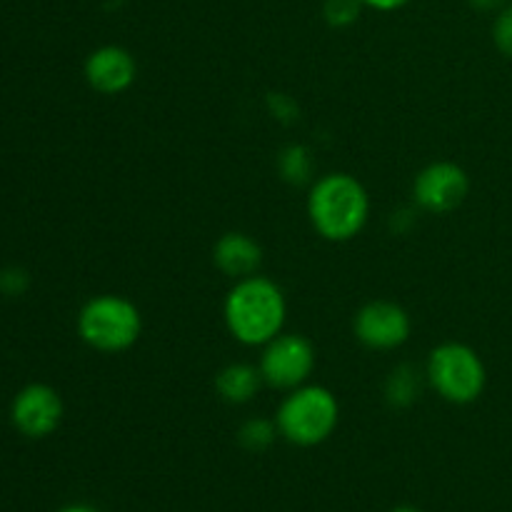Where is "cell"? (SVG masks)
Masks as SVG:
<instances>
[{
  "mask_svg": "<svg viewBox=\"0 0 512 512\" xmlns=\"http://www.w3.org/2000/svg\"><path fill=\"white\" fill-rule=\"evenodd\" d=\"M228 333L248 348H263L283 333L288 318V300L275 280L265 275L235 280L223 303Z\"/></svg>",
  "mask_w": 512,
  "mask_h": 512,
  "instance_id": "cell-1",
  "label": "cell"
},
{
  "mask_svg": "<svg viewBox=\"0 0 512 512\" xmlns=\"http://www.w3.org/2000/svg\"><path fill=\"white\" fill-rule=\"evenodd\" d=\"M308 218L320 238L348 243L358 238L370 218V195L350 173L320 175L308 193Z\"/></svg>",
  "mask_w": 512,
  "mask_h": 512,
  "instance_id": "cell-2",
  "label": "cell"
},
{
  "mask_svg": "<svg viewBox=\"0 0 512 512\" xmlns=\"http://www.w3.org/2000/svg\"><path fill=\"white\" fill-rule=\"evenodd\" d=\"M338 420L340 405L333 390L313 383H305L285 393L283 403L275 413L280 435L298 448H315V445L325 443L338 428Z\"/></svg>",
  "mask_w": 512,
  "mask_h": 512,
  "instance_id": "cell-3",
  "label": "cell"
},
{
  "mask_svg": "<svg viewBox=\"0 0 512 512\" xmlns=\"http://www.w3.org/2000/svg\"><path fill=\"white\" fill-rule=\"evenodd\" d=\"M143 333V315L133 300L115 293L90 298L78 313V335L98 353H125Z\"/></svg>",
  "mask_w": 512,
  "mask_h": 512,
  "instance_id": "cell-4",
  "label": "cell"
},
{
  "mask_svg": "<svg viewBox=\"0 0 512 512\" xmlns=\"http://www.w3.org/2000/svg\"><path fill=\"white\" fill-rule=\"evenodd\" d=\"M425 380L445 403L470 405L483 395L488 385V370L478 350L450 340L430 350L428 363H425Z\"/></svg>",
  "mask_w": 512,
  "mask_h": 512,
  "instance_id": "cell-5",
  "label": "cell"
},
{
  "mask_svg": "<svg viewBox=\"0 0 512 512\" xmlns=\"http://www.w3.org/2000/svg\"><path fill=\"white\" fill-rule=\"evenodd\" d=\"M315 360H318L315 348L305 335L283 330L270 343L263 345L258 368L268 388L290 393V390L308 383L315 370Z\"/></svg>",
  "mask_w": 512,
  "mask_h": 512,
  "instance_id": "cell-6",
  "label": "cell"
},
{
  "mask_svg": "<svg viewBox=\"0 0 512 512\" xmlns=\"http://www.w3.org/2000/svg\"><path fill=\"white\" fill-rule=\"evenodd\" d=\"M470 193V178L463 165L453 160H435L425 165L413 180L415 205L425 213L448 215L465 203Z\"/></svg>",
  "mask_w": 512,
  "mask_h": 512,
  "instance_id": "cell-7",
  "label": "cell"
},
{
  "mask_svg": "<svg viewBox=\"0 0 512 512\" xmlns=\"http://www.w3.org/2000/svg\"><path fill=\"white\" fill-rule=\"evenodd\" d=\"M410 330L413 323L408 310L393 300H370L353 318V333L358 343L375 353L403 348L410 338Z\"/></svg>",
  "mask_w": 512,
  "mask_h": 512,
  "instance_id": "cell-8",
  "label": "cell"
},
{
  "mask_svg": "<svg viewBox=\"0 0 512 512\" xmlns=\"http://www.w3.org/2000/svg\"><path fill=\"white\" fill-rule=\"evenodd\" d=\"M63 398L45 383H30L20 390L10 405V420L15 430L30 440H43L53 435L63 423Z\"/></svg>",
  "mask_w": 512,
  "mask_h": 512,
  "instance_id": "cell-9",
  "label": "cell"
},
{
  "mask_svg": "<svg viewBox=\"0 0 512 512\" xmlns=\"http://www.w3.org/2000/svg\"><path fill=\"white\" fill-rule=\"evenodd\" d=\"M138 78V63L123 45L95 48L85 60V80L100 95H120Z\"/></svg>",
  "mask_w": 512,
  "mask_h": 512,
  "instance_id": "cell-10",
  "label": "cell"
},
{
  "mask_svg": "<svg viewBox=\"0 0 512 512\" xmlns=\"http://www.w3.org/2000/svg\"><path fill=\"white\" fill-rule=\"evenodd\" d=\"M213 263L230 280L250 278V275H258L260 265H263V248L248 233L230 230V233L220 235L215 243Z\"/></svg>",
  "mask_w": 512,
  "mask_h": 512,
  "instance_id": "cell-11",
  "label": "cell"
},
{
  "mask_svg": "<svg viewBox=\"0 0 512 512\" xmlns=\"http://www.w3.org/2000/svg\"><path fill=\"white\" fill-rule=\"evenodd\" d=\"M263 385L265 380L260 368L250 363H230L215 375V390L230 405H245L255 400Z\"/></svg>",
  "mask_w": 512,
  "mask_h": 512,
  "instance_id": "cell-12",
  "label": "cell"
},
{
  "mask_svg": "<svg viewBox=\"0 0 512 512\" xmlns=\"http://www.w3.org/2000/svg\"><path fill=\"white\" fill-rule=\"evenodd\" d=\"M420 373L413 365L403 363L398 368H393V373L385 380V400H388L390 408L405 410L410 405H415V400L420 398Z\"/></svg>",
  "mask_w": 512,
  "mask_h": 512,
  "instance_id": "cell-13",
  "label": "cell"
},
{
  "mask_svg": "<svg viewBox=\"0 0 512 512\" xmlns=\"http://www.w3.org/2000/svg\"><path fill=\"white\" fill-rule=\"evenodd\" d=\"M278 173L288 185H313L315 178V158L308 145L293 143L280 150Z\"/></svg>",
  "mask_w": 512,
  "mask_h": 512,
  "instance_id": "cell-14",
  "label": "cell"
},
{
  "mask_svg": "<svg viewBox=\"0 0 512 512\" xmlns=\"http://www.w3.org/2000/svg\"><path fill=\"white\" fill-rule=\"evenodd\" d=\"M280 435L278 423L268 418H250L240 425L238 430V443L240 448H245L248 453H263L270 445L275 443V438Z\"/></svg>",
  "mask_w": 512,
  "mask_h": 512,
  "instance_id": "cell-15",
  "label": "cell"
},
{
  "mask_svg": "<svg viewBox=\"0 0 512 512\" xmlns=\"http://www.w3.org/2000/svg\"><path fill=\"white\" fill-rule=\"evenodd\" d=\"M363 0H323V20L330 28H350L363 15Z\"/></svg>",
  "mask_w": 512,
  "mask_h": 512,
  "instance_id": "cell-16",
  "label": "cell"
},
{
  "mask_svg": "<svg viewBox=\"0 0 512 512\" xmlns=\"http://www.w3.org/2000/svg\"><path fill=\"white\" fill-rule=\"evenodd\" d=\"M493 43L505 58H512V3L498 10L493 23Z\"/></svg>",
  "mask_w": 512,
  "mask_h": 512,
  "instance_id": "cell-17",
  "label": "cell"
},
{
  "mask_svg": "<svg viewBox=\"0 0 512 512\" xmlns=\"http://www.w3.org/2000/svg\"><path fill=\"white\" fill-rule=\"evenodd\" d=\"M268 110L275 120H280V123H285V125L295 123V120L300 118L298 103H295V100L285 93H270L268 95Z\"/></svg>",
  "mask_w": 512,
  "mask_h": 512,
  "instance_id": "cell-18",
  "label": "cell"
},
{
  "mask_svg": "<svg viewBox=\"0 0 512 512\" xmlns=\"http://www.w3.org/2000/svg\"><path fill=\"white\" fill-rule=\"evenodd\" d=\"M363 3H365V8L380 10V13H393V10L405 8L410 0H363Z\"/></svg>",
  "mask_w": 512,
  "mask_h": 512,
  "instance_id": "cell-19",
  "label": "cell"
},
{
  "mask_svg": "<svg viewBox=\"0 0 512 512\" xmlns=\"http://www.w3.org/2000/svg\"><path fill=\"white\" fill-rule=\"evenodd\" d=\"M470 5L478 10H485V13H493V10H500L508 5V0H470Z\"/></svg>",
  "mask_w": 512,
  "mask_h": 512,
  "instance_id": "cell-20",
  "label": "cell"
},
{
  "mask_svg": "<svg viewBox=\"0 0 512 512\" xmlns=\"http://www.w3.org/2000/svg\"><path fill=\"white\" fill-rule=\"evenodd\" d=\"M58 512H98L95 508H88V505H68V508L58 510Z\"/></svg>",
  "mask_w": 512,
  "mask_h": 512,
  "instance_id": "cell-21",
  "label": "cell"
},
{
  "mask_svg": "<svg viewBox=\"0 0 512 512\" xmlns=\"http://www.w3.org/2000/svg\"><path fill=\"white\" fill-rule=\"evenodd\" d=\"M390 512H420V510L413 508V505H398V508H393Z\"/></svg>",
  "mask_w": 512,
  "mask_h": 512,
  "instance_id": "cell-22",
  "label": "cell"
}]
</instances>
